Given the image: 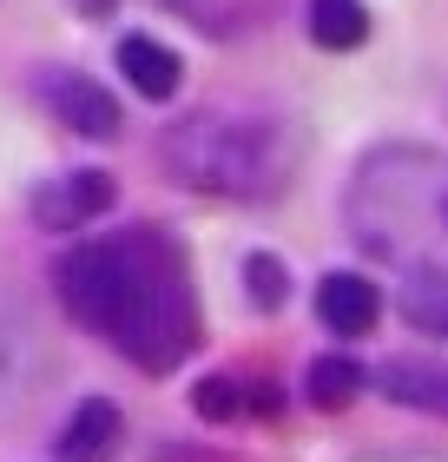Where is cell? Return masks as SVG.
Here are the masks:
<instances>
[{
	"instance_id": "cell-1",
	"label": "cell",
	"mask_w": 448,
	"mask_h": 462,
	"mask_svg": "<svg viewBox=\"0 0 448 462\" xmlns=\"http://www.w3.org/2000/svg\"><path fill=\"white\" fill-rule=\"evenodd\" d=\"M53 284H59V304L73 310V324H87L125 364L152 376L178 370L198 344V298H191L185 251L159 225H125L73 245L59 258Z\"/></svg>"
},
{
	"instance_id": "cell-2",
	"label": "cell",
	"mask_w": 448,
	"mask_h": 462,
	"mask_svg": "<svg viewBox=\"0 0 448 462\" xmlns=\"http://www.w3.org/2000/svg\"><path fill=\"white\" fill-rule=\"evenodd\" d=\"M350 238L376 264L402 271H442L448 278V152L435 145H376L356 159L343 192Z\"/></svg>"
},
{
	"instance_id": "cell-3",
	"label": "cell",
	"mask_w": 448,
	"mask_h": 462,
	"mask_svg": "<svg viewBox=\"0 0 448 462\" xmlns=\"http://www.w3.org/2000/svg\"><path fill=\"white\" fill-rule=\"evenodd\" d=\"M159 165L185 192L205 199H277L297 172V139L284 119L244 113V106H205L159 133Z\"/></svg>"
},
{
	"instance_id": "cell-4",
	"label": "cell",
	"mask_w": 448,
	"mask_h": 462,
	"mask_svg": "<svg viewBox=\"0 0 448 462\" xmlns=\"http://www.w3.org/2000/svg\"><path fill=\"white\" fill-rule=\"evenodd\" d=\"M47 370H53V356H47L33 310L0 291V410H20L27 396H40Z\"/></svg>"
},
{
	"instance_id": "cell-5",
	"label": "cell",
	"mask_w": 448,
	"mask_h": 462,
	"mask_svg": "<svg viewBox=\"0 0 448 462\" xmlns=\"http://www.w3.org/2000/svg\"><path fill=\"white\" fill-rule=\"evenodd\" d=\"M40 106H47L67 133H79V139H113L119 133V99L99 87V79H87V73H67V67H53V73H40Z\"/></svg>"
},
{
	"instance_id": "cell-6",
	"label": "cell",
	"mask_w": 448,
	"mask_h": 462,
	"mask_svg": "<svg viewBox=\"0 0 448 462\" xmlns=\"http://www.w3.org/2000/svg\"><path fill=\"white\" fill-rule=\"evenodd\" d=\"M113 199H119L113 179L93 172V165H79V172H59L33 192V225L40 231H87L99 212H113Z\"/></svg>"
},
{
	"instance_id": "cell-7",
	"label": "cell",
	"mask_w": 448,
	"mask_h": 462,
	"mask_svg": "<svg viewBox=\"0 0 448 462\" xmlns=\"http://www.w3.org/2000/svg\"><path fill=\"white\" fill-rule=\"evenodd\" d=\"M376 390L396 410H422V416H442L448 423V364L442 356H389L376 370Z\"/></svg>"
},
{
	"instance_id": "cell-8",
	"label": "cell",
	"mask_w": 448,
	"mask_h": 462,
	"mask_svg": "<svg viewBox=\"0 0 448 462\" xmlns=\"http://www.w3.org/2000/svg\"><path fill=\"white\" fill-rule=\"evenodd\" d=\"M316 318H324V330H336V337H370L376 318H382V291L362 278V271H330V278L316 284Z\"/></svg>"
},
{
	"instance_id": "cell-9",
	"label": "cell",
	"mask_w": 448,
	"mask_h": 462,
	"mask_svg": "<svg viewBox=\"0 0 448 462\" xmlns=\"http://www.w3.org/2000/svg\"><path fill=\"white\" fill-rule=\"evenodd\" d=\"M125 443V416L105 403V396H87L67 423H59V462H113Z\"/></svg>"
},
{
	"instance_id": "cell-10",
	"label": "cell",
	"mask_w": 448,
	"mask_h": 462,
	"mask_svg": "<svg viewBox=\"0 0 448 462\" xmlns=\"http://www.w3.org/2000/svg\"><path fill=\"white\" fill-rule=\"evenodd\" d=\"M119 73H125V87L139 99H172L178 79H185L178 53L165 47V40H152V33H125L119 40Z\"/></svg>"
},
{
	"instance_id": "cell-11",
	"label": "cell",
	"mask_w": 448,
	"mask_h": 462,
	"mask_svg": "<svg viewBox=\"0 0 448 462\" xmlns=\"http://www.w3.org/2000/svg\"><path fill=\"white\" fill-rule=\"evenodd\" d=\"M159 7L191 20V27L211 33V40H238L251 27H264V14L277 7V0H159Z\"/></svg>"
},
{
	"instance_id": "cell-12",
	"label": "cell",
	"mask_w": 448,
	"mask_h": 462,
	"mask_svg": "<svg viewBox=\"0 0 448 462\" xmlns=\"http://www.w3.org/2000/svg\"><path fill=\"white\" fill-rule=\"evenodd\" d=\"M304 33L316 40V47L330 53H350L370 40V14H362V0H310L304 7Z\"/></svg>"
},
{
	"instance_id": "cell-13",
	"label": "cell",
	"mask_w": 448,
	"mask_h": 462,
	"mask_svg": "<svg viewBox=\"0 0 448 462\" xmlns=\"http://www.w3.org/2000/svg\"><path fill=\"white\" fill-rule=\"evenodd\" d=\"M402 318H409L422 337H448V278H442V271L402 278Z\"/></svg>"
},
{
	"instance_id": "cell-14",
	"label": "cell",
	"mask_w": 448,
	"mask_h": 462,
	"mask_svg": "<svg viewBox=\"0 0 448 462\" xmlns=\"http://www.w3.org/2000/svg\"><path fill=\"white\" fill-rule=\"evenodd\" d=\"M356 390H362V364H350V356H316L304 370V396L316 410H343Z\"/></svg>"
},
{
	"instance_id": "cell-15",
	"label": "cell",
	"mask_w": 448,
	"mask_h": 462,
	"mask_svg": "<svg viewBox=\"0 0 448 462\" xmlns=\"http://www.w3.org/2000/svg\"><path fill=\"white\" fill-rule=\"evenodd\" d=\"M244 284H251V304H258V310H277V304H284V264H277L270 251H258V258L244 264Z\"/></svg>"
},
{
	"instance_id": "cell-16",
	"label": "cell",
	"mask_w": 448,
	"mask_h": 462,
	"mask_svg": "<svg viewBox=\"0 0 448 462\" xmlns=\"http://www.w3.org/2000/svg\"><path fill=\"white\" fill-rule=\"evenodd\" d=\"M191 403H198V416H211V423H218V416H238V410H244V396H238V383H231V376H211V383H198V396H191Z\"/></svg>"
},
{
	"instance_id": "cell-17",
	"label": "cell",
	"mask_w": 448,
	"mask_h": 462,
	"mask_svg": "<svg viewBox=\"0 0 448 462\" xmlns=\"http://www.w3.org/2000/svg\"><path fill=\"white\" fill-rule=\"evenodd\" d=\"M362 462H442V456H362Z\"/></svg>"
}]
</instances>
